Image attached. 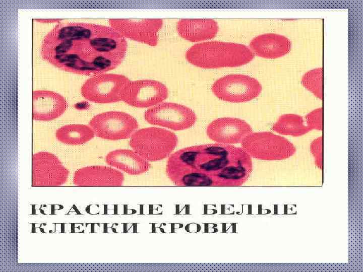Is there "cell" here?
Masks as SVG:
<instances>
[{
    "label": "cell",
    "mask_w": 363,
    "mask_h": 272,
    "mask_svg": "<svg viewBox=\"0 0 363 272\" xmlns=\"http://www.w3.org/2000/svg\"><path fill=\"white\" fill-rule=\"evenodd\" d=\"M127 48L126 38L110 26L60 23L44 37L40 54L63 71L94 76L116 68Z\"/></svg>",
    "instance_id": "cell-1"
},
{
    "label": "cell",
    "mask_w": 363,
    "mask_h": 272,
    "mask_svg": "<svg viewBox=\"0 0 363 272\" xmlns=\"http://www.w3.org/2000/svg\"><path fill=\"white\" fill-rule=\"evenodd\" d=\"M252 171L251 156L242 148L219 143L180 149L168 157L166 172L176 185H243Z\"/></svg>",
    "instance_id": "cell-2"
},
{
    "label": "cell",
    "mask_w": 363,
    "mask_h": 272,
    "mask_svg": "<svg viewBox=\"0 0 363 272\" xmlns=\"http://www.w3.org/2000/svg\"><path fill=\"white\" fill-rule=\"evenodd\" d=\"M186 57L196 66L216 69L246 64L252 60L254 54L243 44L212 41L193 45L187 51Z\"/></svg>",
    "instance_id": "cell-3"
},
{
    "label": "cell",
    "mask_w": 363,
    "mask_h": 272,
    "mask_svg": "<svg viewBox=\"0 0 363 272\" xmlns=\"http://www.w3.org/2000/svg\"><path fill=\"white\" fill-rule=\"evenodd\" d=\"M177 143V137L173 132L149 127L135 131L130 137L129 145L147 161L155 162L169 156Z\"/></svg>",
    "instance_id": "cell-4"
},
{
    "label": "cell",
    "mask_w": 363,
    "mask_h": 272,
    "mask_svg": "<svg viewBox=\"0 0 363 272\" xmlns=\"http://www.w3.org/2000/svg\"><path fill=\"white\" fill-rule=\"evenodd\" d=\"M131 82L124 75L104 73L88 79L81 88L82 96L98 104L122 101L125 89Z\"/></svg>",
    "instance_id": "cell-5"
},
{
    "label": "cell",
    "mask_w": 363,
    "mask_h": 272,
    "mask_svg": "<svg viewBox=\"0 0 363 272\" xmlns=\"http://www.w3.org/2000/svg\"><path fill=\"white\" fill-rule=\"evenodd\" d=\"M262 86L254 78L241 74H230L217 80L211 90L219 99L231 103H244L258 97Z\"/></svg>",
    "instance_id": "cell-6"
},
{
    "label": "cell",
    "mask_w": 363,
    "mask_h": 272,
    "mask_svg": "<svg viewBox=\"0 0 363 272\" xmlns=\"http://www.w3.org/2000/svg\"><path fill=\"white\" fill-rule=\"evenodd\" d=\"M89 125L97 137L110 141L127 139L139 127L137 120L133 116L117 111H106L95 115Z\"/></svg>",
    "instance_id": "cell-7"
},
{
    "label": "cell",
    "mask_w": 363,
    "mask_h": 272,
    "mask_svg": "<svg viewBox=\"0 0 363 272\" xmlns=\"http://www.w3.org/2000/svg\"><path fill=\"white\" fill-rule=\"evenodd\" d=\"M241 148L250 156L264 160L281 159L295 152L286 139L268 131L252 132L242 142Z\"/></svg>",
    "instance_id": "cell-8"
},
{
    "label": "cell",
    "mask_w": 363,
    "mask_h": 272,
    "mask_svg": "<svg viewBox=\"0 0 363 272\" xmlns=\"http://www.w3.org/2000/svg\"><path fill=\"white\" fill-rule=\"evenodd\" d=\"M144 116L151 124L176 131L191 127L197 120L195 113L190 108L172 102L156 105L147 110Z\"/></svg>",
    "instance_id": "cell-9"
},
{
    "label": "cell",
    "mask_w": 363,
    "mask_h": 272,
    "mask_svg": "<svg viewBox=\"0 0 363 272\" xmlns=\"http://www.w3.org/2000/svg\"><path fill=\"white\" fill-rule=\"evenodd\" d=\"M168 90L162 83L154 80L131 81L126 86L122 101L136 108H147L161 103Z\"/></svg>",
    "instance_id": "cell-10"
},
{
    "label": "cell",
    "mask_w": 363,
    "mask_h": 272,
    "mask_svg": "<svg viewBox=\"0 0 363 272\" xmlns=\"http://www.w3.org/2000/svg\"><path fill=\"white\" fill-rule=\"evenodd\" d=\"M108 22L125 38L151 46L157 45L158 33L163 25L161 19H110Z\"/></svg>",
    "instance_id": "cell-11"
},
{
    "label": "cell",
    "mask_w": 363,
    "mask_h": 272,
    "mask_svg": "<svg viewBox=\"0 0 363 272\" xmlns=\"http://www.w3.org/2000/svg\"><path fill=\"white\" fill-rule=\"evenodd\" d=\"M252 132L251 126L246 121L229 117L216 119L206 128L210 139L224 145L241 143Z\"/></svg>",
    "instance_id": "cell-12"
},
{
    "label": "cell",
    "mask_w": 363,
    "mask_h": 272,
    "mask_svg": "<svg viewBox=\"0 0 363 272\" xmlns=\"http://www.w3.org/2000/svg\"><path fill=\"white\" fill-rule=\"evenodd\" d=\"M33 159L34 184L57 185L66 180L68 172L53 154L40 152L34 154Z\"/></svg>",
    "instance_id": "cell-13"
},
{
    "label": "cell",
    "mask_w": 363,
    "mask_h": 272,
    "mask_svg": "<svg viewBox=\"0 0 363 272\" xmlns=\"http://www.w3.org/2000/svg\"><path fill=\"white\" fill-rule=\"evenodd\" d=\"M68 103L60 94L48 90L33 92V119L51 121L60 116L66 110Z\"/></svg>",
    "instance_id": "cell-14"
},
{
    "label": "cell",
    "mask_w": 363,
    "mask_h": 272,
    "mask_svg": "<svg viewBox=\"0 0 363 272\" xmlns=\"http://www.w3.org/2000/svg\"><path fill=\"white\" fill-rule=\"evenodd\" d=\"M256 55L267 59H275L287 54L291 49L290 40L283 35L266 33L253 38L250 43Z\"/></svg>",
    "instance_id": "cell-15"
},
{
    "label": "cell",
    "mask_w": 363,
    "mask_h": 272,
    "mask_svg": "<svg viewBox=\"0 0 363 272\" xmlns=\"http://www.w3.org/2000/svg\"><path fill=\"white\" fill-rule=\"evenodd\" d=\"M75 182L80 185L119 186L124 177L117 170L104 166H91L78 170Z\"/></svg>",
    "instance_id": "cell-16"
},
{
    "label": "cell",
    "mask_w": 363,
    "mask_h": 272,
    "mask_svg": "<svg viewBox=\"0 0 363 272\" xmlns=\"http://www.w3.org/2000/svg\"><path fill=\"white\" fill-rule=\"evenodd\" d=\"M176 29L183 38L197 42L214 38L218 25L212 19H182L177 22Z\"/></svg>",
    "instance_id": "cell-17"
},
{
    "label": "cell",
    "mask_w": 363,
    "mask_h": 272,
    "mask_svg": "<svg viewBox=\"0 0 363 272\" xmlns=\"http://www.w3.org/2000/svg\"><path fill=\"white\" fill-rule=\"evenodd\" d=\"M106 163L132 175H138L149 170L150 164L134 150L117 149L106 156Z\"/></svg>",
    "instance_id": "cell-18"
},
{
    "label": "cell",
    "mask_w": 363,
    "mask_h": 272,
    "mask_svg": "<svg viewBox=\"0 0 363 272\" xmlns=\"http://www.w3.org/2000/svg\"><path fill=\"white\" fill-rule=\"evenodd\" d=\"M94 135L90 126L83 124L65 125L55 132V137L58 141L73 146L83 145L92 140Z\"/></svg>",
    "instance_id": "cell-19"
},
{
    "label": "cell",
    "mask_w": 363,
    "mask_h": 272,
    "mask_svg": "<svg viewBox=\"0 0 363 272\" xmlns=\"http://www.w3.org/2000/svg\"><path fill=\"white\" fill-rule=\"evenodd\" d=\"M272 129L281 134L300 136L311 130L305 125L302 117L294 114H284L279 117Z\"/></svg>",
    "instance_id": "cell-20"
},
{
    "label": "cell",
    "mask_w": 363,
    "mask_h": 272,
    "mask_svg": "<svg viewBox=\"0 0 363 272\" xmlns=\"http://www.w3.org/2000/svg\"><path fill=\"white\" fill-rule=\"evenodd\" d=\"M323 69L317 68L306 73L301 79L302 85L316 97L323 98Z\"/></svg>",
    "instance_id": "cell-21"
},
{
    "label": "cell",
    "mask_w": 363,
    "mask_h": 272,
    "mask_svg": "<svg viewBox=\"0 0 363 272\" xmlns=\"http://www.w3.org/2000/svg\"><path fill=\"white\" fill-rule=\"evenodd\" d=\"M307 125L311 130L322 129V108H320L314 110L306 116Z\"/></svg>",
    "instance_id": "cell-22"
},
{
    "label": "cell",
    "mask_w": 363,
    "mask_h": 272,
    "mask_svg": "<svg viewBox=\"0 0 363 272\" xmlns=\"http://www.w3.org/2000/svg\"><path fill=\"white\" fill-rule=\"evenodd\" d=\"M73 208L75 210V211L76 212L77 214L78 215H81L82 214L80 212V211L78 210L77 207L75 206V205H73Z\"/></svg>",
    "instance_id": "cell-23"
},
{
    "label": "cell",
    "mask_w": 363,
    "mask_h": 272,
    "mask_svg": "<svg viewBox=\"0 0 363 272\" xmlns=\"http://www.w3.org/2000/svg\"><path fill=\"white\" fill-rule=\"evenodd\" d=\"M35 205H32V214H36Z\"/></svg>",
    "instance_id": "cell-24"
},
{
    "label": "cell",
    "mask_w": 363,
    "mask_h": 272,
    "mask_svg": "<svg viewBox=\"0 0 363 272\" xmlns=\"http://www.w3.org/2000/svg\"><path fill=\"white\" fill-rule=\"evenodd\" d=\"M54 207H55V206L53 205H51V215H54V214H55V213H54V210H55Z\"/></svg>",
    "instance_id": "cell-25"
},
{
    "label": "cell",
    "mask_w": 363,
    "mask_h": 272,
    "mask_svg": "<svg viewBox=\"0 0 363 272\" xmlns=\"http://www.w3.org/2000/svg\"><path fill=\"white\" fill-rule=\"evenodd\" d=\"M60 232L61 233H64L65 232V224H60Z\"/></svg>",
    "instance_id": "cell-26"
},
{
    "label": "cell",
    "mask_w": 363,
    "mask_h": 272,
    "mask_svg": "<svg viewBox=\"0 0 363 272\" xmlns=\"http://www.w3.org/2000/svg\"><path fill=\"white\" fill-rule=\"evenodd\" d=\"M32 233L36 232L35 224H34V223L32 224Z\"/></svg>",
    "instance_id": "cell-27"
},
{
    "label": "cell",
    "mask_w": 363,
    "mask_h": 272,
    "mask_svg": "<svg viewBox=\"0 0 363 272\" xmlns=\"http://www.w3.org/2000/svg\"><path fill=\"white\" fill-rule=\"evenodd\" d=\"M75 232V224H71V233Z\"/></svg>",
    "instance_id": "cell-28"
},
{
    "label": "cell",
    "mask_w": 363,
    "mask_h": 272,
    "mask_svg": "<svg viewBox=\"0 0 363 272\" xmlns=\"http://www.w3.org/2000/svg\"><path fill=\"white\" fill-rule=\"evenodd\" d=\"M39 210L40 211V213H41L42 214H43V215H46V214L44 213V211L43 210L39 209Z\"/></svg>",
    "instance_id": "cell-29"
},
{
    "label": "cell",
    "mask_w": 363,
    "mask_h": 272,
    "mask_svg": "<svg viewBox=\"0 0 363 272\" xmlns=\"http://www.w3.org/2000/svg\"><path fill=\"white\" fill-rule=\"evenodd\" d=\"M40 232H42V233H45V232H44V229H43V228H40Z\"/></svg>",
    "instance_id": "cell-30"
},
{
    "label": "cell",
    "mask_w": 363,
    "mask_h": 272,
    "mask_svg": "<svg viewBox=\"0 0 363 272\" xmlns=\"http://www.w3.org/2000/svg\"><path fill=\"white\" fill-rule=\"evenodd\" d=\"M43 224L44 226H46V224H45V223H43Z\"/></svg>",
    "instance_id": "cell-31"
},
{
    "label": "cell",
    "mask_w": 363,
    "mask_h": 272,
    "mask_svg": "<svg viewBox=\"0 0 363 272\" xmlns=\"http://www.w3.org/2000/svg\"><path fill=\"white\" fill-rule=\"evenodd\" d=\"M49 233L52 232V231L50 230V231H49Z\"/></svg>",
    "instance_id": "cell-32"
},
{
    "label": "cell",
    "mask_w": 363,
    "mask_h": 272,
    "mask_svg": "<svg viewBox=\"0 0 363 272\" xmlns=\"http://www.w3.org/2000/svg\"><path fill=\"white\" fill-rule=\"evenodd\" d=\"M43 207H46V205H43Z\"/></svg>",
    "instance_id": "cell-33"
}]
</instances>
